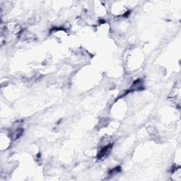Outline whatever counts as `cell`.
<instances>
[{
  "mask_svg": "<svg viewBox=\"0 0 181 181\" xmlns=\"http://www.w3.org/2000/svg\"><path fill=\"white\" fill-rule=\"evenodd\" d=\"M111 144H109V145H107L106 146H105V147H103L102 149L101 150V151L99 152V158H104L105 156H106L107 155H108V152H110V149H111Z\"/></svg>",
  "mask_w": 181,
  "mask_h": 181,
  "instance_id": "6da1fadb",
  "label": "cell"
}]
</instances>
